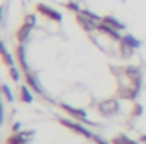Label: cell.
Masks as SVG:
<instances>
[{
	"instance_id": "obj_1",
	"label": "cell",
	"mask_w": 146,
	"mask_h": 144,
	"mask_svg": "<svg viewBox=\"0 0 146 144\" xmlns=\"http://www.w3.org/2000/svg\"><path fill=\"white\" fill-rule=\"evenodd\" d=\"M58 122H60V125L71 129L73 133H77V135H81V137H86V139H92V137H94V133L88 131L84 125H81V122H79V120H73V118L71 120H69V118H58Z\"/></svg>"
},
{
	"instance_id": "obj_2",
	"label": "cell",
	"mask_w": 146,
	"mask_h": 144,
	"mask_svg": "<svg viewBox=\"0 0 146 144\" xmlns=\"http://www.w3.org/2000/svg\"><path fill=\"white\" fill-rule=\"evenodd\" d=\"M118 110H120V105H118V99L111 98V99H105L98 105V112L103 118H111V116L118 114Z\"/></svg>"
},
{
	"instance_id": "obj_3",
	"label": "cell",
	"mask_w": 146,
	"mask_h": 144,
	"mask_svg": "<svg viewBox=\"0 0 146 144\" xmlns=\"http://www.w3.org/2000/svg\"><path fill=\"white\" fill-rule=\"evenodd\" d=\"M60 110H64L66 114H69L73 120H79V122H88V114H86V110L82 109H77V107H71L68 103H60Z\"/></svg>"
},
{
	"instance_id": "obj_4",
	"label": "cell",
	"mask_w": 146,
	"mask_h": 144,
	"mask_svg": "<svg viewBox=\"0 0 146 144\" xmlns=\"http://www.w3.org/2000/svg\"><path fill=\"white\" fill-rule=\"evenodd\" d=\"M36 9H38V13H41L43 17L51 19V21H54V23H60L62 21V13L56 11V9H52V8H49V6H45V4H38V6H36Z\"/></svg>"
},
{
	"instance_id": "obj_5",
	"label": "cell",
	"mask_w": 146,
	"mask_h": 144,
	"mask_svg": "<svg viewBox=\"0 0 146 144\" xmlns=\"http://www.w3.org/2000/svg\"><path fill=\"white\" fill-rule=\"evenodd\" d=\"M23 77H25L26 86H28V88H32V92H36V94H43V88H41V84H39L38 77H36L32 71H25V73H23Z\"/></svg>"
},
{
	"instance_id": "obj_6",
	"label": "cell",
	"mask_w": 146,
	"mask_h": 144,
	"mask_svg": "<svg viewBox=\"0 0 146 144\" xmlns=\"http://www.w3.org/2000/svg\"><path fill=\"white\" fill-rule=\"evenodd\" d=\"M124 73H125V77H127L129 81H131V84H135V86L141 88V79H142L141 69L135 68V66H127V68L124 69Z\"/></svg>"
},
{
	"instance_id": "obj_7",
	"label": "cell",
	"mask_w": 146,
	"mask_h": 144,
	"mask_svg": "<svg viewBox=\"0 0 146 144\" xmlns=\"http://www.w3.org/2000/svg\"><path fill=\"white\" fill-rule=\"evenodd\" d=\"M15 58H17L19 68L23 69V73H25V71H30V69H28V62H26V51H25V45H21V43H17V47H15Z\"/></svg>"
},
{
	"instance_id": "obj_8",
	"label": "cell",
	"mask_w": 146,
	"mask_h": 144,
	"mask_svg": "<svg viewBox=\"0 0 146 144\" xmlns=\"http://www.w3.org/2000/svg\"><path fill=\"white\" fill-rule=\"evenodd\" d=\"M139 86H135V84H131V86H122V88H118V98H122V99H135L137 98V94H139Z\"/></svg>"
},
{
	"instance_id": "obj_9",
	"label": "cell",
	"mask_w": 146,
	"mask_h": 144,
	"mask_svg": "<svg viewBox=\"0 0 146 144\" xmlns=\"http://www.w3.org/2000/svg\"><path fill=\"white\" fill-rule=\"evenodd\" d=\"M32 34V26L26 25V23H23L21 26H19L17 34H15V39H17V43H21V45H25L26 41H28V38H30Z\"/></svg>"
},
{
	"instance_id": "obj_10",
	"label": "cell",
	"mask_w": 146,
	"mask_h": 144,
	"mask_svg": "<svg viewBox=\"0 0 146 144\" xmlns=\"http://www.w3.org/2000/svg\"><path fill=\"white\" fill-rule=\"evenodd\" d=\"M75 19H77V23L81 25V28H82V30H86V32L98 30V25H99V23H96V21H92V19L84 17L82 13H77V15H75Z\"/></svg>"
},
{
	"instance_id": "obj_11",
	"label": "cell",
	"mask_w": 146,
	"mask_h": 144,
	"mask_svg": "<svg viewBox=\"0 0 146 144\" xmlns=\"http://www.w3.org/2000/svg\"><path fill=\"white\" fill-rule=\"evenodd\" d=\"M98 30L101 32V34H105V36H109V38H112V39H116V41H120L122 39V36L118 34V30H114L112 26H109V25H105L103 21L98 25Z\"/></svg>"
},
{
	"instance_id": "obj_12",
	"label": "cell",
	"mask_w": 146,
	"mask_h": 144,
	"mask_svg": "<svg viewBox=\"0 0 146 144\" xmlns=\"http://www.w3.org/2000/svg\"><path fill=\"white\" fill-rule=\"evenodd\" d=\"M0 60H2V62H4V66H8V68H13V66H15L13 56L9 54V51L6 49V45L2 41H0Z\"/></svg>"
},
{
	"instance_id": "obj_13",
	"label": "cell",
	"mask_w": 146,
	"mask_h": 144,
	"mask_svg": "<svg viewBox=\"0 0 146 144\" xmlns=\"http://www.w3.org/2000/svg\"><path fill=\"white\" fill-rule=\"evenodd\" d=\"M120 43H124V45H127V47H131V49H139L141 47V41H139L137 38H133L131 34H125V36H122V39H120Z\"/></svg>"
},
{
	"instance_id": "obj_14",
	"label": "cell",
	"mask_w": 146,
	"mask_h": 144,
	"mask_svg": "<svg viewBox=\"0 0 146 144\" xmlns=\"http://www.w3.org/2000/svg\"><path fill=\"white\" fill-rule=\"evenodd\" d=\"M19 99H21L23 103H32V99H34V96H32V92L28 90V86H19Z\"/></svg>"
},
{
	"instance_id": "obj_15",
	"label": "cell",
	"mask_w": 146,
	"mask_h": 144,
	"mask_svg": "<svg viewBox=\"0 0 146 144\" xmlns=\"http://www.w3.org/2000/svg\"><path fill=\"white\" fill-rule=\"evenodd\" d=\"M101 21H103L105 25L112 26V28H114V30H118V32H120V30H124V28H125V26H124V23H120V21H118V19L111 17V15H105V17L101 19Z\"/></svg>"
},
{
	"instance_id": "obj_16",
	"label": "cell",
	"mask_w": 146,
	"mask_h": 144,
	"mask_svg": "<svg viewBox=\"0 0 146 144\" xmlns=\"http://www.w3.org/2000/svg\"><path fill=\"white\" fill-rule=\"evenodd\" d=\"M28 140L25 139L23 133H11V135L6 139V144H26Z\"/></svg>"
},
{
	"instance_id": "obj_17",
	"label": "cell",
	"mask_w": 146,
	"mask_h": 144,
	"mask_svg": "<svg viewBox=\"0 0 146 144\" xmlns=\"http://www.w3.org/2000/svg\"><path fill=\"white\" fill-rule=\"evenodd\" d=\"M111 144H139V140L129 139L127 135H116L111 139Z\"/></svg>"
},
{
	"instance_id": "obj_18",
	"label": "cell",
	"mask_w": 146,
	"mask_h": 144,
	"mask_svg": "<svg viewBox=\"0 0 146 144\" xmlns=\"http://www.w3.org/2000/svg\"><path fill=\"white\" fill-rule=\"evenodd\" d=\"M9 69V77H11V81H15V82H19L23 79V69L21 68H15V66H13V68H8Z\"/></svg>"
},
{
	"instance_id": "obj_19",
	"label": "cell",
	"mask_w": 146,
	"mask_h": 144,
	"mask_svg": "<svg viewBox=\"0 0 146 144\" xmlns=\"http://www.w3.org/2000/svg\"><path fill=\"white\" fill-rule=\"evenodd\" d=\"M0 94L4 96L6 101H13V92H11V88H9L8 84H0Z\"/></svg>"
},
{
	"instance_id": "obj_20",
	"label": "cell",
	"mask_w": 146,
	"mask_h": 144,
	"mask_svg": "<svg viewBox=\"0 0 146 144\" xmlns=\"http://www.w3.org/2000/svg\"><path fill=\"white\" fill-rule=\"evenodd\" d=\"M120 56L122 58H131V56H133V49H131V47H127V45H124V43H120Z\"/></svg>"
},
{
	"instance_id": "obj_21",
	"label": "cell",
	"mask_w": 146,
	"mask_h": 144,
	"mask_svg": "<svg viewBox=\"0 0 146 144\" xmlns=\"http://www.w3.org/2000/svg\"><path fill=\"white\" fill-rule=\"evenodd\" d=\"M142 110H144V109H142L141 103H135L133 109H131V118H141V116H142Z\"/></svg>"
},
{
	"instance_id": "obj_22",
	"label": "cell",
	"mask_w": 146,
	"mask_h": 144,
	"mask_svg": "<svg viewBox=\"0 0 146 144\" xmlns=\"http://www.w3.org/2000/svg\"><path fill=\"white\" fill-rule=\"evenodd\" d=\"M25 23H26V25H30L32 28H34V26H36V15H26Z\"/></svg>"
},
{
	"instance_id": "obj_23",
	"label": "cell",
	"mask_w": 146,
	"mask_h": 144,
	"mask_svg": "<svg viewBox=\"0 0 146 144\" xmlns=\"http://www.w3.org/2000/svg\"><path fill=\"white\" fill-rule=\"evenodd\" d=\"M66 6H68V9H71V11H75V13H79V11H81V8H79V4H77V2H68Z\"/></svg>"
},
{
	"instance_id": "obj_24",
	"label": "cell",
	"mask_w": 146,
	"mask_h": 144,
	"mask_svg": "<svg viewBox=\"0 0 146 144\" xmlns=\"http://www.w3.org/2000/svg\"><path fill=\"white\" fill-rule=\"evenodd\" d=\"M92 140H94L96 144H111V142H107L105 139H101V137H98V135H94V137H92Z\"/></svg>"
},
{
	"instance_id": "obj_25",
	"label": "cell",
	"mask_w": 146,
	"mask_h": 144,
	"mask_svg": "<svg viewBox=\"0 0 146 144\" xmlns=\"http://www.w3.org/2000/svg\"><path fill=\"white\" fill-rule=\"evenodd\" d=\"M21 125H23L21 122H15L11 125V133H21Z\"/></svg>"
},
{
	"instance_id": "obj_26",
	"label": "cell",
	"mask_w": 146,
	"mask_h": 144,
	"mask_svg": "<svg viewBox=\"0 0 146 144\" xmlns=\"http://www.w3.org/2000/svg\"><path fill=\"white\" fill-rule=\"evenodd\" d=\"M4 122V107H2V101H0V125Z\"/></svg>"
},
{
	"instance_id": "obj_27",
	"label": "cell",
	"mask_w": 146,
	"mask_h": 144,
	"mask_svg": "<svg viewBox=\"0 0 146 144\" xmlns=\"http://www.w3.org/2000/svg\"><path fill=\"white\" fill-rule=\"evenodd\" d=\"M139 142H144L146 144V135H141V137H139Z\"/></svg>"
},
{
	"instance_id": "obj_28",
	"label": "cell",
	"mask_w": 146,
	"mask_h": 144,
	"mask_svg": "<svg viewBox=\"0 0 146 144\" xmlns=\"http://www.w3.org/2000/svg\"><path fill=\"white\" fill-rule=\"evenodd\" d=\"M2 11H4V9H2V6H0V21H2Z\"/></svg>"
}]
</instances>
